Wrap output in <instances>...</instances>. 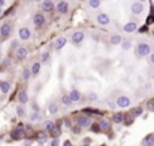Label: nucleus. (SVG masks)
<instances>
[{
	"label": "nucleus",
	"mask_w": 154,
	"mask_h": 146,
	"mask_svg": "<svg viewBox=\"0 0 154 146\" xmlns=\"http://www.w3.org/2000/svg\"><path fill=\"white\" fill-rule=\"evenodd\" d=\"M150 53H151V48H150V45L147 42H139L136 45V55L138 56L143 58V56H147Z\"/></svg>",
	"instance_id": "nucleus-1"
},
{
	"label": "nucleus",
	"mask_w": 154,
	"mask_h": 146,
	"mask_svg": "<svg viewBox=\"0 0 154 146\" xmlns=\"http://www.w3.org/2000/svg\"><path fill=\"white\" fill-rule=\"evenodd\" d=\"M131 104V100L127 96H119L117 100H116V105L120 106V108H127Z\"/></svg>",
	"instance_id": "nucleus-2"
},
{
	"label": "nucleus",
	"mask_w": 154,
	"mask_h": 146,
	"mask_svg": "<svg viewBox=\"0 0 154 146\" xmlns=\"http://www.w3.org/2000/svg\"><path fill=\"white\" fill-rule=\"evenodd\" d=\"M11 31H12V25L10 22H4L0 26V34L3 35V37H8L11 34Z\"/></svg>",
	"instance_id": "nucleus-3"
},
{
	"label": "nucleus",
	"mask_w": 154,
	"mask_h": 146,
	"mask_svg": "<svg viewBox=\"0 0 154 146\" xmlns=\"http://www.w3.org/2000/svg\"><path fill=\"white\" fill-rule=\"evenodd\" d=\"M18 35H19V38L21 40H23V41H26V40H29L30 37H32V31H30V29L29 27H21L18 30Z\"/></svg>",
	"instance_id": "nucleus-4"
},
{
	"label": "nucleus",
	"mask_w": 154,
	"mask_h": 146,
	"mask_svg": "<svg viewBox=\"0 0 154 146\" xmlns=\"http://www.w3.org/2000/svg\"><path fill=\"white\" fill-rule=\"evenodd\" d=\"M131 13L135 14V15H139V14H142L143 11H145V6H143V3H139V1H135V3H132L131 4Z\"/></svg>",
	"instance_id": "nucleus-5"
},
{
	"label": "nucleus",
	"mask_w": 154,
	"mask_h": 146,
	"mask_svg": "<svg viewBox=\"0 0 154 146\" xmlns=\"http://www.w3.org/2000/svg\"><path fill=\"white\" fill-rule=\"evenodd\" d=\"M91 123V120L89 116H85V115H82V116H78L77 117V124H78V127H89Z\"/></svg>",
	"instance_id": "nucleus-6"
},
{
	"label": "nucleus",
	"mask_w": 154,
	"mask_h": 146,
	"mask_svg": "<svg viewBox=\"0 0 154 146\" xmlns=\"http://www.w3.org/2000/svg\"><path fill=\"white\" fill-rule=\"evenodd\" d=\"M56 10H57V13H59V14H67L68 10H70V4H68V1H66V0L59 1V3L56 4Z\"/></svg>",
	"instance_id": "nucleus-7"
},
{
	"label": "nucleus",
	"mask_w": 154,
	"mask_h": 146,
	"mask_svg": "<svg viewBox=\"0 0 154 146\" xmlns=\"http://www.w3.org/2000/svg\"><path fill=\"white\" fill-rule=\"evenodd\" d=\"M27 55H29V51H27V48H25V47H18L17 51H15V56H17L18 60H23V59H26Z\"/></svg>",
	"instance_id": "nucleus-8"
},
{
	"label": "nucleus",
	"mask_w": 154,
	"mask_h": 146,
	"mask_svg": "<svg viewBox=\"0 0 154 146\" xmlns=\"http://www.w3.org/2000/svg\"><path fill=\"white\" fill-rule=\"evenodd\" d=\"M83 38H85V33L81 30L74 31L73 35H71V41H73L74 44H81L82 41H83Z\"/></svg>",
	"instance_id": "nucleus-9"
},
{
	"label": "nucleus",
	"mask_w": 154,
	"mask_h": 146,
	"mask_svg": "<svg viewBox=\"0 0 154 146\" xmlns=\"http://www.w3.org/2000/svg\"><path fill=\"white\" fill-rule=\"evenodd\" d=\"M41 10L45 11V13H50L52 10H55V4L52 0H42L41 3Z\"/></svg>",
	"instance_id": "nucleus-10"
},
{
	"label": "nucleus",
	"mask_w": 154,
	"mask_h": 146,
	"mask_svg": "<svg viewBox=\"0 0 154 146\" xmlns=\"http://www.w3.org/2000/svg\"><path fill=\"white\" fill-rule=\"evenodd\" d=\"M33 23H34L37 27H41L42 25H45V17H44L41 13L36 14V15L33 17Z\"/></svg>",
	"instance_id": "nucleus-11"
},
{
	"label": "nucleus",
	"mask_w": 154,
	"mask_h": 146,
	"mask_svg": "<svg viewBox=\"0 0 154 146\" xmlns=\"http://www.w3.org/2000/svg\"><path fill=\"white\" fill-rule=\"evenodd\" d=\"M97 22L100 23L101 26H106V25H109L110 23V19H109V17L106 15V14L101 13L97 15Z\"/></svg>",
	"instance_id": "nucleus-12"
},
{
	"label": "nucleus",
	"mask_w": 154,
	"mask_h": 146,
	"mask_svg": "<svg viewBox=\"0 0 154 146\" xmlns=\"http://www.w3.org/2000/svg\"><path fill=\"white\" fill-rule=\"evenodd\" d=\"M66 44H67V38H66V37H59V38H56L53 47H55L56 51H60V49L64 48V45Z\"/></svg>",
	"instance_id": "nucleus-13"
},
{
	"label": "nucleus",
	"mask_w": 154,
	"mask_h": 146,
	"mask_svg": "<svg viewBox=\"0 0 154 146\" xmlns=\"http://www.w3.org/2000/svg\"><path fill=\"white\" fill-rule=\"evenodd\" d=\"M123 29H124V31H126V33H134V31L138 29V25H136V22H132V21H131V22L126 23Z\"/></svg>",
	"instance_id": "nucleus-14"
},
{
	"label": "nucleus",
	"mask_w": 154,
	"mask_h": 146,
	"mask_svg": "<svg viewBox=\"0 0 154 146\" xmlns=\"http://www.w3.org/2000/svg\"><path fill=\"white\" fill-rule=\"evenodd\" d=\"M23 130H25V127H23V126L17 127V129L11 133V137H12L14 139H18V138H21V137H22V134H23Z\"/></svg>",
	"instance_id": "nucleus-15"
},
{
	"label": "nucleus",
	"mask_w": 154,
	"mask_h": 146,
	"mask_svg": "<svg viewBox=\"0 0 154 146\" xmlns=\"http://www.w3.org/2000/svg\"><path fill=\"white\" fill-rule=\"evenodd\" d=\"M18 101L22 102V104H26L27 101H29V96H27V92H25V90H21L18 93Z\"/></svg>",
	"instance_id": "nucleus-16"
},
{
	"label": "nucleus",
	"mask_w": 154,
	"mask_h": 146,
	"mask_svg": "<svg viewBox=\"0 0 154 146\" xmlns=\"http://www.w3.org/2000/svg\"><path fill=\"white\" fill-rule=\"evenodd\" d=\"M10 89H11V85L8 83V82H6V81H1L0 82V92L1 93H8L10 92Z\"/></svg>",
	"instance_id": "nucleus-17"
},
{
	"label": "nucleus",
	"mask_w": 154,
	"mask_h": 146,
	"mask_svg": "<svg viewBox=\"0 0 154 146\" xmlns=\"http://www.w3.org/2000/svg\"><path fill=\"white\" fill-rule=\"evenodd\" d=\"M122 41H123L122 35H120V34H113L112 37H110L109 42H110L112 45H119V44H122Z\"/></svg>",
	"instance_id": "nucleus-18"
},
{
	"label": "nucleus",
	"mask_w": 154,
	"mask_h": 146,
	"mask_svg": "<svg viewBox=\"0 0 154 146\" xmlns=\"http://www.w3.org/2000/svg\"><path fill=\"white\" fill-rule=\"evenodd\" d=\"M70 96V98H71V101H79L81 100V93L78 92L77 89H74V90H71V93L68 94Z\"/></svg>",
	"instance_id": "nucleus-19"
},
{
	"label": "nucleus",
	"mask_w": 154,
	"mask_h": 146,
	"mask_svg": "<svg viewBox=\"0 0 154 146\" xmlns=\"http://www.w3.org/2000/svg\"><path fill=\"white\" fill-rule=\"evenodd\" d=\"M40 70H41V64L38 62H36V63H33L32 68H30V72H32V75H37L40 72Z\"/></svg>",
	"instance_id": "nucleus-20"
},
{
	"label": "nucleus",
	"mask_w": 154,
	"mask_h": 146,
	"mask_svg": "<svg viewBox=\"0 0 154 146\" xmlns=\"http://www.w3.org/2000/svg\"><path fill=\"white\" fill-rule=\"evenodd\" d=\"M98 127H100L101 130H105V131H106V130H109L110 129V123H109L108 120H100V122H98Z\"/></svg>",
	"instance_id": "nucleus-21"
},
{
	"label": "nucleus",
	"mask_w": 154,
	"mask_h": 146,
	"mask_svg": "<svg viewBox=\"0 0 154 146\" xmlns=\"http://www.w3.org/2000/svg\"><path fill=\"white\" fill-rule=\"evenodd\" d=\"M123 120H124V113L117 112V113H115V115H113V122H115V123H122Z\"/></svg>",
	"instance_id": "nucleus-22"
},
{
	"label": "nucleus",
	"mask_w": 154,
	"mask_h": 146,
	"mask_svg": "<svg viewBox=\"0 0 154 146\" xmlns=\"http://www.w3.org/2000/svg\"><path fill=\"white\" fill-rule=\"evenodd\" d=\"M32 76V72H30V70L29 68H23L22 70V78L25 81H29V78Z\"/></svg>",
	"instance_id": "nucleus-23"
},
{
	"label": "nucleus",
	"mask_w": 154,
	"mask_h": 146,
	"mask_svg": "<svg viewBox=\"0 0 154 146\" xmlns=\"http://www.w3.org/2000/svg\"><path fill=\"white\" fill-rule=\"evenodd\" d=\"M17 115L21 116V117L26 115V109H25V106H23V105H18V106H17Z\"/></svg>",
	"instance_id": "nucleus-24"
},
{
	"label": "nucleus",
	"mask_w": 154,
	"mask_h": 146,
	"mask_svg": "<svg viewBox=\"0 0 154 146\" xmlns=\"http://www.w3.org/2000/svg\"><path fill=\"white\" fill-rule=\"evenodd\" d=\"M89 6L91 8H98L101 6V0H89Z\"/></svg>",
	"instance_id": "nucleus-25"
},
{
	"label": "nucleus",
	"mask_w": 154,
	"mask_h": 146,
	"mask_svg": "<svg viewBox=\"0 0 154 146\" xmlns=\"http://www.w3.org/2000/svg\"><path fill=\"white\" fill-rule=\"evenodd\" d=\"M48 109H49L50 113H57V111H59V106L56 105V102H50Z\"/></svg>",
	"instance_id": "nucleus-26"
},
{
	"label": "nucleus",
	"mask_w": 154,
	"mask_h": 146,
	"mask_svg": "<svg viewBox=\"0 0 154 146\" xmlns=\"http://www.w3.org/2000/svg\"><path fill=\"white\" fill-rule=\"evenodd\" d=\"M61 102H63L64 105H71L73 104V101H71V98H70L68 94H64L63 97H61Z\"/></svg>",
	"instance_id": "nucleus-27"
},
{
	"label": "nucleus",
	"mask_w": 154,
	"mask_h": 146,
	"mask_svg": "<svg viewBox=\"0 0 154 146\" xmlns=\"http://www.w3.org/2000/svg\"><path fill=\"white\" fill-rule=\"evenodd\" d=\"M131 48V41H122V49L123 51H128Z\"/></svg>",
	"instance_id": "nucleus-28"
},
{
	"label": "nucleus",
	"mask_w": 154,
	"mask_h": 146,
	"mask_svg": "<svg viewBox=\"0 0 154 146\" xmlns=\"http://www.w3.org/2000/svg\"><path fill=\"white\" fill-rule=\"evenodd\" d=\"M142 108H134V109H132L131 111V115L132 116H141L142 115Z\"/></svg>",
	"instance_id": "nucleus-29"
},
{
	"label": "nucleus",
	"mask_w": 154,
	"mask_h": 146,
	"mask_svg": "<svg viewBox=\"0 0 154 146\" xmlns=\"http://www.w3.org/2000/svg\"><path fill=\"white\" fill-rule=\"evenodd\" d=\"M40 119V113H38V112H33L32 115H30V120H32V122H37V120Z\"/></svg>",
	"instance_id": "nucleus-30"
},
{
	"label": "nucleus",
	"mask_w": 154,
	"mask_h": 146,
	"mask_svg": "<svg viewBox=\"0 0 154 146\" xmlns=\"http://www.w3.org/2000/svg\"><path fill=\"white\" fill-rule=\"evenodd\" d=\"M44 129L45 130H52L53 129V122H50V120L45 122V123H44Z\"/></svg>",
	"instance_id": "nucleus-31"
},
{
	"label": "nucleus",
	"mask_w": 154,
	"mask_h": 146,
	"mask_svg": "<svg viewBox=\"0 0 154 146\" xmlns=\"http://www.w3.org/2000/svg\"><path fill=\"white\" fill-rule=\"evenodd\" d=\"M50 131H52V135H53V137H56V138H57L60 134H61V133H60V129H59V127H53V129L50 130Z\"/></svg>",
	"instance_id": "nucleus-32"
},
{
	"label": "nucleus",
	"mask_w": 154,
	"mask_h": 146,
	"mask_svg": "<svg viewBox=\"0 0 154 146\" xmlns=\"http://www.w3.org/2000/svg\"><path fill=\"white\" fill-rule=\"evenodd\" d=\"M49 52H44L42 53V55H41V60H42V62L45 63V62H48V60H49Z\"/></svg>",
	"instance_id": "nucleus-33"
},
{
	"label": "nucleus",
	"mask_w": 154,
	"mask_h": 146,
	"mask_svg": "<svg viewBox=\"0 0 154 146\" xmlns=\"http://www.w3.org/2000/svg\"><path fill=\"white\" fill-rule=\"evenodd\" d=\"M87 98H89L90 101H95V100L98 98V96H97L95 93H89V94H87Z\"/></svg>",
	"instance_id": "nucleus-34"
},
{
	"label": "nucleus",
	"mask_w": 154,
	"mask_h": 146,
	"mask_svg": "<svg viewBox=\"0 0 154 146\" xmlns=\"http://www.w3.org/2000/svg\"><path fill=\"white\" fill-rule=\"evenodd\" d=\"M147 106H149L150 111H154V100H153V101H150V102H149V105H147Z\"/></svg>",
	"instance_id": "nucleus-35"
},
{
	"label": "nucleus",
	"mask_w": 154,
	"mask_h": 146,
	"mask_svg": "<svg viewBox=\"0 0 154 146\" xmlns=\"http://www.w3.org/2000/svg\"><path fill=\"white\" fill-rule=\"evenodd\" d=\"M150 63H151V64H154V52L150 53Z\"/></svg>",
	"instance_id": "nucleus-36"
},
{
	"label": "nucleus",
	"mask_w": 154,
	"mask_h": 146,
	"mask_svg": "<svg viewBox=\"0 0 154 146\" xmlns=\"http://www.w3.org/2000/svg\"><path fill=\"white\" fill-rule=\"evenodd\" d=\"M50 146H59V141H57V139H53V141H52V145Z\"/></svg>",
	"instance_id": "nucleus-37"
},
{
	"label": "nucleus",
	"mask_w": 154,
	"mask_h": 146,
	"mask_svg": "<svg viewBox=\"0 0 154 146\" xmlns=\"http://www.w3.org/2000/svg\"><path fill=\"white\" fill-rule=\"evenodd\" d=\"M63 146H73V145H71V142H70V141H66Z\"/></svg>",
	"instance_id": "nucleus-38"
},
{
	"label": "nucleus",
	"mask_w": 154,
	"mask_h": 146,
	"mask_svg": "<svg viewBox=\"0 0 154 146\" xmlns=\"http://www.w3.org/2000/svg\"><path fill=\"white\" fill-rule=\"evenodd\" d=\"M4 4H6V0H0V7H1V8H3Z\"/></svg>",
	"instance_id": "nucleus-39"
},
{
	"label": "nucleus",
	"mask_w": 154,
	"mask_h": 146,
	"mask_svg": "<svg viewBox=\"0 0 154 146\" xmlns=\"http://www.w3.org/2000/svg\"><path fill=\"white\" fill-rule=\"evenodd\" d=\"M64 124H66V126H67V127H70V126H71V123H70V122H68V120H66V122H64Z\"/></svg>",
	"instance_id": "nucleus-40"
},
{
	"label": "nucleus",
	"mask_w": 154,
	"mask_h": 146,
	"mask_svg": "<svg viewBox=\"0 0 154 146\" xmlns=\"http://www.w3.org/2000/svg\"><path fill=\"white\" fill-rule=\"evenodd\" d=\"M17 45H18V42H17V41H12V47H14V48H15Z\"/></svg>",
	"instance_id": "nucleus-41"
},
{
	"label": "nucleus",
	"mask_w": 154,
	"mask_h": 146,
	"mask_svg": "<svg viewBox=\"0 0 154 146\" xmlns=\"http://www.w3.org/2000/svg\"><path fill=\"white\" fill-rule=\"evenodd\" d=\"M151 34L154 35V26H153V29H151Z\"/></svg>",
	"instance_id": "nucleus-42"
},
{
	"label": "nucleus",
	"mask_w": 154,
	"mask_h": 146,
	"mask_svg": "<svg viewBox=\"0 0 154 146\" xmlns=\"http://www.w3.org/2000/svg\"><path fill=\"white\" fill-rule=\"evenodd\" d=\"M1 13H3V8H1V7H0V15H1Z\"/></svg>",
	"instance_id": "nucleus-43"
},
{
	"label": "nucleus",
	"mask_w": 154,
	"mask_h": 146,
	"mask_svg": "<svg viewBox=\"0 0 154 146\" xmlns=\"http://www.w3.org/2000/svg\"><path fill=\"white\" fill-rule=\"evenodd\" d=\"M138 1H139V3H142V1H146V0H138Z\"/></svg>",
	"instance_id": "nucleus-44"
},
{
	"label": "nucleus",
	"mask_w": 154,
	"mask_h": 146,
	"mask_svg": "<svg viewBox=\"0 0 154 146\" xmlns=\"http://www.w3.org/2000/svg\"><path fill=\"white\" fill-rule=\"evenodd\" d=\"M36 1H42V0H36Z\"/></svg>",
	"instance_id": "nucleus-45"
},
{
	"label": "nucleus",
	"mask_w": 154,
	"mask_h": 146,
	"mask_svg": "<svg viewBox=\"0 0 154 146\" xmlns=\"http://www.w3.org/2000/svg\"><path fill=\"white\" fill-rule=\"evenodd\" d=\"M153 81H154V74H153Z\"/></svg>",
	"instance_id": "nucleus-46"
},
{
	"label": "nucleus",
	"mask_w": 154,
	"mask_h": 146,
	"mask_svg": "<svg viewBox=\"0 0 154 146\" xmlns=\"http://www.w3.org/2000/svg\"><path fill=\"white\" fill-rule=\"evenodd\" d=\"M83 146H89V145H83Z\"/></svg>",
	"instance_id": "nucleus-47"
},
{
	"label": "nucleus",
	"mask_w": 154,
	"mask_h": 146,
	"mask_svg": "<svg viewBox=\"0 0 154 146\" xmlns=\"http://www.w3.org/2000/svg\"><path fill=\"white\" fill-rule=\"evenodd\" d=\"M153 4H154V0H153Z\"/></svg>",
	"instance_id": "nucleus-48"
}]
</instances>
